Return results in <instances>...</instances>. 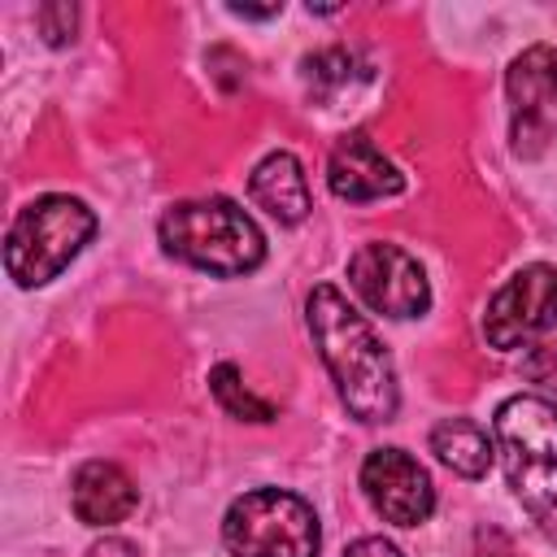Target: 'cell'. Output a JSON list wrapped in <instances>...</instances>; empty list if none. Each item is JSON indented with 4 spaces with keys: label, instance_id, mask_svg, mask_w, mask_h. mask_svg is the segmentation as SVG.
<instances>
[{
    "label": "cell",
    "instance_id": "8fae6325",
    "mask_svg": "<svg viewBox=\"0 0 557 557\" xmlns=\"http://www.w3.org/2000/svg\"><path fill=\"white\" fill-rule=\"evenodd\" d=\"M70 500H74L78 522H87V527H113V522H122L135 509L139 492H135V483H131V474L122 466H113V461H87L74 474Z\"/></svg>",
    "mask_w": 557,
    "mask_h": 557
},
{
    "label": "cell",
    "instance_id": "e0dca14e",
    "mask_svg": "<svg viewBox=\"0 0 557 557\" xmlns=\"http://www.w3.org/2000/svg\"><path fill=\"white\" fill-rule=\"evenodd\" d=\"M522 370H527L531 383L557 392V339H544L540 348H531V357L522 361Z\"/></svg>",
    "mask_w": 557,
    "mask_h": 557
},
{
    "label": "cell",
    "instance_id": "277c9868",
    "mask_svg": "<svg viewBox=\"0 0 557 557\" xmlns=\"http://www.w3.org/2000/svg\"><path fill=\"white\" fill-rule=\"evenodd\" d=\"M96 235V213L74 196L30 200L4 235V270L17 287L52 283Z\"/></svg>",
    "mask_w": 557,
    "mask_h": 557
},
{
    "label": "cell",
    "instance_id": "52a82bcc",
    "mask_svg": "<svg viewBox=\"0 0 557 557\" xmlns=\"http://www.w3.org/2000/svg\"><path fill=\"white\" fill-rule=\"evenodd\" d=\"M557 322V270L553 265H522L492 300L483 313V335L492 348L509 352L522 348L527 339L544 335Z\"/></svg>",
    "mask_w": 557,
    "mask_h": 557
},
{
    "label": "cell",
    "instance_id": "5bb4252c",
    "mask_svg": "<svg viewBox=\"0 0 557 557\" xmlns=\"http://www.w3.org/2000/svg\"><path fill=\"white\" fill-rule=\"evenodd\" d=\"M361 74H366V65L348 48H318L305 57V87L318 104H331L335 96H344Z\"/></svg>",
    "mask_w": 557,
    "mask_h": 557
},
{
    "label": "cell",
    "instance_id": "3957f363",
    "mask_svg": "<svg viewBox=\"0 0 557 557\" xmlns=\"http://www.w3.org/2000/svg\"><path fill=\"white\" fill-rule=\"evenodd\" d=\"M161 244L170 257L205 270V274H248L265 257V239L257 222L222 196L209 200H183L161 218Z\"/></svg>",
    "mask_w": 557,
    "mask_h": 557
},
{
    "label": "cell",
    "instance_id": "4fadbf2b",
    "mask_svg": "<svg viewBox=\"0 0 557 557\" xmlns=\"http://www.w3.org/2000/svg\"><path fill=\"white\" fill-rule=\"evenodd\" d=\"M431 453H435L453 474H466V479H483L487 466H492V440H487L483 426L470 422V418H444V422H435V431H431Z\"/></svg>",
    "mask_w": 557,
    "mask_h": 557
},
{
    "label": "cell",
    "instance_id": "30bf717a",
    "mask_svg": "<svg viewBox=\"0 0 557 557\" xmlns=\"http://www.w3.org/2000/svg\"><path fill=\"white\" fill-rule=\"evenodd\" d=\"M505 91L513 104V139H540V117L557 96V52L548 44H531L527 52L513 57L505 74Z\"/></svg>",
    "mask_w": 557,
    "mask_h": 557
},
{
    "label": "cell",
    "instance_id": "7c38bea8",
    "mask_svg": "<svg viewBox=\"0 0 557 557\" xmlns=\"http://www.w3.org/2000/svg\"><path fill=\"white\" fill-rule=\"evenodd\" d=\"M248 191L270 218L287 222V226L309 213V183H305V170L292 152H270L265 161H257Z\"/></svg>",
    "mask_w": 557,
    "mask_h": 557
},
{
    "label": "cell",
    "instance_id": "9c48e42d",
    "mask_svg": "<svg viewBox=\"0 0 557 557\" xmlns=\"http://www.w3.org/2000/svg\"><path fill=\"white\" fill-rule=\"evenodd\" d=\"M326 183L339 200H352V205H366V200H383V196H396L405 187L400 170L374 148L370 135L352 131L335 144L331 161H326Z\"/></svg>",
    "mask_w": 557,
    "mask_h": 557
},
{
    "label": "cell",
    "instance_id": "d6986e66",
    "mask_svg": "<svg viewBox=\"0 0 557 557\" xmlns=\"http://www.w3.org/2000/svg\"><path fill=\"white\" fill-rule=\"evenodd\" d=\"M231 13H235V17H274V13H283V4H265V9H252V4H231Z\"/></svg>",
    "mask_w": 557,
    "mask_h": 557
},
{
    "label": "cell",
    "instance_id": "44dd1931",
    "mask_svg": "<svg viewBox=\"0 0 557 557\" xmlns=\"http://www.w3.org/2000/svg\"><path fill=\"white\" fill-rule=\"evenodd\" d=\"M483 557H492V553H483Z\"/></svg>",
    "mask_w": 557,
    "mask_h": 557
},
{
    "label": "cell",
    "instance_id": "2e32d148",
    "mask_svg": "<svg viewBox=\"0 0 557 557\" xmlns=\"http://www.w3.org/2000/svg\"><path fill=\"white\" fill-rule=\"evenodd\" d=\"M35 22H39V30H44L48 44H65V39H74L78 13H74V4H44V9L35 13Z\"/></svg>",
    "mask_w": 557,
    "mask_h": 557
},
{
    "label": "cell",
    "instance_id": "ffe728a7",
    "mask_svg": "<svg viewBox=\"0 0 557 557\" xmlns=\"http://www.w3.org/2000/svg\"><path fill=\"white\" fill-rule=\"evenodd\" d=\"M91 557H131V544H122V540H113V544H96Z\"/></svg>",
    "mask_w": 557,
    "mask_h": 557
},
{
    "label": "cell",
    "instance_id": "8992f818",
    "mask_svg": "<svg viewBox=\"0 0 557 557\" xmlns=\"http://www.w3.org/2000/svg\"><path fill=\"white\" fill-rule=\"evenodd\" d=\"M348 283L361 296L366 309L383 313V318H418L431 305V287L422 265L396 248V244H361L348 261Z\"/></svg>",
    "mask_w": 557,
    "mask_h": 557
},
{
    "label": "cell",
    "instance_id": "9a60e30c",
    "mask_svg": "<svg viewBox=\"0 0 557 557\" xmlns=\"http://www.w3.org/2000/svg\"><path fill=\"white\" fill-rule=\"evenodd\" d=\"M209 387H213L218 405H222L231 418H248V422H270V418H274V405H270V400H257V396L244 387V379H239V370H235L231 361H222V366L209 370Z\"/></svg>",
    "mask_w": 557,
    "mask_h": 557
},
{
    "label": "cell",
    "instance_id": "7a4b0ae2",
    "mask_svg": "<svg viewBox=\"0 0 557 557\" xmlns=\"http://www.w3.org/2000/svg\"><path fill=\"white\" fill-rule=\"evenodd\" d=\"M505 479L522 509L557 540V405L544 396H509L492 418Z\"/></svg>",
    "mask_w": 557,
    "mask_h": 557
},
{
    "label": "cell",
    "instance_id": "5b68a950",
    "mask_svg": "<svg viewBox=\"0 0 557 557\" xmlns=\"http://www.w3.org/2000/svg\"><path fill=\"white\" fill-rule=\"evenodd\" d=\"M222 544L235 557H313L322 531L309 500L283 487H257L226 509Z\"/></svg>",
    "mask_w": 557,
    "mask_h": 557
},
{
    "label": "cell",
    "instance_id": "ac0fdd59",
    "mask_svg": "<svg viewBox=\"0 0 557 557\" xmlns=\"http://www.w3.org/2000/svg\"><path fill=\"white\" fill-rule=\"evenodd\" d=\"M344 557H400V548L392 540H383V535H361V540L348 544Z\"/></svg>",
    "mask_w": 557,
    "mask_h": 557
},
{
    "label": "cell",
    "instance_id": "ba28073f",
    "mask_svg": "<svg viewBox=\"0 0 557 557\" xmlns=\"http://www.w3.org/2000/svg\"><path fill=\"white\" fill-rule=\"evenodd\" d=\"M361 487L374 513H383V522L396 527H418L435 509V487L405 448H374L361 461Z\"/></svg>",
    "mask_w": 557,
    "mask_h": 557
},
{
    "label": "cell",
    "instance_id": "6da1fadb",
    "mask_svg": "<svg viewBox=\"0 0 557 557\" xmlns=\"http://www.w3.org/2000/svg\"><path fill=\"white\" fill-rule=\"evenodd\" d=\"M309 331L339 387V400L361 422H387L396 413V370L374 326L331 283L309 292Z\"/></svg>",
    "mask_w": 557,
    "mask_h": 557
}]
</instances>
